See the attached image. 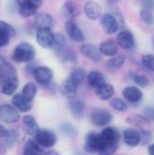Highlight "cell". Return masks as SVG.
<instances>
[{
	"label": "cell",
	"mask_w": 154,
	"mask_h": 155,
	"mask_svg": "<svg viewBox=\"0 0 154 155\" xmlns=\"http://www.w3.org/2000/svg\"><path fill=\"white\" fill-rule=\"evenodd\" d=\"M36 54L34 46L28 42L19 43L13 50L11 58L15 63H30Z\"/></svg>",
	"instance_id": "6da1fadb"
},
{
	"label": "cell",
	"mask_w": 154,
	"mask_h": 155,
	"mask_svg": "<svg viewBox=\"0 0 154 155\" xmlns=\"http://www.w3.org/2000/svg\"><path fill=\"white\" fill-rule=\"evenodd\" d=\"M104 146V141L100 134L89 133L85 136L84 151L88 153H99Z\"/></svg>",
	"instance_id": "7a4b0ae2"
},
{
	"label": "cell",
	"mask_w": 154,
	"mask_h": 155,
	"mask_svg": "<svg viewBox=\"0 0 154 155\" xmlns=\"http://www.w3.org/2000/svg\"><path fill=\"white\" fill-rule=\"evenodd\" d=\"M99 19L103 30L108 35H113L117 33L120 28V22L115 15L110 13L103 14Z\"/></svg>",
	"instance_id": "3957f363"
},
{
	"label": "cell",
	"mask_w": 154,
	"mask_h": 155,
	"mask_svg": "<svg viewBox=\"0 0 154 155\" xmlns=\"http://www.w3.org/2000/svg\"><path fill=\"white\" fill-rule=\"evenodd\" d=\"M54 33L53 32L52 28L41 27V28H37L36 30L35 40L42 48L51 49L54 44Z\"/></svg>",
	"instance_id": "277c9868"
},
{
	"label": "cell",
	"mask_w": 154,
	"mask_h": 155,
	"mask_svg": "<svg viewBox=\"0 0 154 155\" xmlns=\"http://www.w3.org/2000/svg\"><path fill=\"white\" fill-rule=\"evenodd\" d=\"M91 121L97 127H103L110 124L113 121L112 114L103 108H96L91 114Z\"/></svg>",
	"instance_id": "5b68a950"
},
{
	"label": "cell",
	"mask_w": 154,
	"mask_h": 155,
	"mask_svg": "<svg viewBox=\"0 0 154 155\" xmlns=\"http://www.w3.org/2000/svg\"><path fill=\"white\" fill-rule=\"evenodd\" d=\"M123 100L131 104H140L143 99V92L136 85H128L122 92Z\"/></svg>",
	"instance_id": "8992f818"
},
{
	"label": "cell",
	"mask_w": 154,
	"mask_h": 155,
	"mask_svg": "<svg viewBox=\"0 0 154 155\" xmlns=\"http://www.w3.org/2000/svg\"><path fill=\"white\" fill-rule=\"evenodd\" d=\"M34 80L39 84H48L51 83L54 77L53 70L45 65L36 66L32 73Z\"/></svg>",
	"instance_id": "52a82bcc"
},
{
	"label": "cell",
	"mask_w": 154,
	"mask_h": 155,
	"mask_svg": "<svg viewBox=\"0 0 154 155\" xmlns=\"http://www.w3.org/2000/svg\"><path fill=\"white\" fill-rule=\"evenodd\" d=\"M64 29L69 38L72 39L74 42L84 43L85 41V35L84 32L74 21L68 20L64 25Z\"/></svg>",
	"instance_id": "ba28073f"
},
{
	"label": "cell",
	"mask_w": 154,
	"mask_h": 155,
	"mask_svg": "<svg viewBox=\"0 0 154 155\" xmlns=\"http://www.w3.org/2000/svg\"><path fill=\"white\" fill-rule=\"evenodd\" d=\"M0 120L5 124H15L20 120V114L13 105L4 104L0 109Z\"/></svg>",
	"instance_id": "9c48e42d"
},
{
	"label": "cell",
	"mask_w": 154,
	"mask_h": 155,
	"mask_svg": "<svg viewBox=\"0 0 154 155\" xmlns=\"http://www.w3.org/2000/svg\"><path fill=\"white\" fill-rule=\"evenodd\" d=\"M116 44L123 50H132L135 46V39L133 33L129 30L121 31L116 37Z\"/></svg>",
	"instance_id": "30bf717a"
},
{
	"label": "cell",
	"mask_w": 154,
	"mask_h": 155,
	"mask_svg": "<svg viewBox=\"0 0 154 155\" xmlns=\"http://www.w3.org/2000/svg\"><path fill=\"white\" fill-rule=\"evenodd\" d=\"M79 50L84 56H85L86 58L90 59L93 62L99 63L103 59V55L101 54L99 48L93 44H90V43L83 44L80 46Z\"/></svg>",
	"instance_id": "8fae6325"
},
{
	"label": "cell",
	"mask_w": 154,
	"mask_h": 155,
	"mask_svg": "<svg viewBox=\"0 0 154 155\" xmlns=\"http://www.w3.org/2000/svg\"><path fill=\"white\" fill-rule=\"evenodd\" d=\"M56 135L49 130H39L35 135V142L45 148L53 147L56 143Z\"/></svg>",
	"instance_id": "7c38bea8"
},
{
	"label": "cell",
	"mask_w": 154,
	"mask_h": 155,
	"mask_svg": "<svg viewBox=\"0 0 154 155\" xmlns=\"http://www.w3.org/2000/svg\"><path fill=\"white\" fill-rule=\"evenodd\" d=\"M123 140L127 146L131 148L137 147L141 144V135L139 130L132 127L124 129L123 132Z\"/></svg>",
	"instance_id": "4fadbf2b"
},
{
	"label": "cell",
	"mask_w": 154,
	"mask_h": 155,
	"mask_svg": "<svg viewBox=\"0 0 154 155\" xmlns=\"http://www.w3.org/2000/svg\"><path fill=\"white\" fill-rule=\"evenodd\" d=\"M126 122L139 130H151V122L147 120L143 114H132L127 116Z\"/></svg>",
	"instance_id": "5bb4252c"
},
{
	"label": "cell",
	"mask_w": 154,
	"mask_h": 155,
	"mask_svg": "<svg viewBox=\"0 0 154 155\" xmlns=\"http://www.w3.org/2000/svg\"><path fill=\"white\" fill-rule=\"evenodd\" d=\"M84 13L90 20H97L102 15V7L95 1H88L84 5Z\"/></svg>",
	"instance_id": "9a60e30c"
},
{
	"label": "cell",
	"mask_w": 154,
	"mask_h": 155,
	"mask_svg": "<svg viewBox=\"0 0 154 155\" xmlns=\"http://www.w3.org/2000/svg\"><path fill=\"white\" fill-rule=\"evenodd\" d=\"M100 135L105 143H119L121 140L120 132L116 128L111 126L104 127L100 133Z\"/></svg>",
	"instance_id": "2e32d148"
},
{
	"label": "cell",
	"mask_w": 154,
	"mask_h": 155,
	"mask_svg": "<svg viewBox=\"0 0 154 155\" xmlns=\"http://www.w3.org/2000/svg\"><path fill=\"white\" fill-rule=\"evenodd\" d=\"M102 55L113 57L118 54V45L113 39H108L101 43L98 47Z\"/></svg>",
	"instance_id": "e0dca14e"
},
{
	"label": "cell",
	"mask_w": 154,
	"mask_h": 155,
	"mask_svg": "<svg viewBox=\"0 0 154 155\" xmlns=\"http://www.w3.org/2000/svg\"><path fill=\"white\" fill-rule=\"evenodd\" d=\"M34 25L37 28L41 27H48V28H53L54 25V17L48 14V13H36L34 15Z\"/></svg>",
	"instance_id": "ac0fdd59"
},
{
	"label": "cell",
	"mask_w": 154,
	"mask_h": 155,
	"mask_svg": "<svg viewBox=\"0 0 154 155\" xmlns=\"http://www.w3.org/2000/svg\"><path fill=\"white\" fill-rule=\"evenodd\" d=\"M18 78L16 75L6 77L2 82L1 86V93L5 95H11L13 94L18 87Z\"/></svg>",
	"instance_id": "d6986e66"
},
{
	"label": "cell",
	"mask_w": 154,
	"mask_h": 155,
	"mask_svg": "<svg viewBox=\"0 0 154 155\" xmlns=\"http://www.w3.org/2000/svg\"><path fill=\"white\" fill-rule=\"evenodd\" d=\"M86 80L88 84L93 87V88H98L99 86H101L102 84H105V77L104 75L96 70H93L91 72L88 73V74H86Z\"/></svg>",
	"instance_id": "ffe728a7"
},
{
	"label": "cell",
	"mask_w": 154,
	"mask_h": 155,
	"mask_svg": "<svg viewBox=\"0 0 154 155\" xmlns=\"http://www.w3.org/2000/svg\"><path fill=\"white\" fill-rule=\"evenodd\" d=\"M95 94L98 96L99 99L103 101H108L113 98V96L115 94L114 87L110 84H103L95 90Z\"/></svg>",
	"instance_id": "44dd1931"
},
{
	"label": "cell",
	"mask_w": 154,
	"mask_h": 155,
	"mask_svg": "<svg viewBox=\"0 0 154 155\" xmlns=\"http://www.w3.org/2000/svg\"><path fill=\"white\" fill-rule=\"evenodd\" d=\"M62 13L69 20L74 21V19L79 15L80 10L77 4L73 1H66L62 6Z\"/></svg>",
	"instance_id": "7402d4cb"
},
{
	"label": "cell",
	"mask_w": 154,
	"mask_h": 155,
	"mask_svg": "<svg viewBox=\"0 0 154 155\" xmlns=\"http://www.w3.org/2000/svg\"><path fill=\"white\" fill-rule=\"evenodd\" d=\"M60 92L62 93V94L64 97L72 100V99L75 98V96H76L77 87L69 79H66L60 85Z\"/></svg>",
	"instance_id": "603a6c76"
},
{
	"label": "cell",
	"mask_w": 154,
	"mask_h": 155,
	"mask_svg": "<svg viewBox=\"0 0 154 155\" xmlns=\"http://www.w3.org/2000/svg\"><path fill=\"white\" fill-rule=\"evenodd\" d=\"M12 104H13V106L19 112H23V113H25V112H28L31 108H32V104L30 102L26 101L23 96L22 94H16L13 96L12 98Z\"/></svg>",
	"instance_id": "cb8c5ba5"
},
{
	"label": "cell",
	"mask_w": 154,
	"mask_h": 155,
	"mask_svg": "<svg viewBox=\"0 0 154 155\" xmlns=\"http://www.w3.org/2000/svg\"><path fill=\"white\" fill-rule=\"evenodd\" d=\"M57 54L61 62L65 64H74L77 61L75 53L72 49L67 48L66 46L64 49H62L60 52H58Z\"/></svg>",
	"instance_id": "d4e9b609"
},
{
	"label": "cell",
	"mask_w": 154,
	"mask_h": 155,
	"mask_svg": "<svg viewBox=\"0 0 154 155\" xmlns=\"http://www.w3.org/2000/svg\"><path fill=\"white\" fill-rule=\"evenodd\" d=\"M23 123L25 126V131L27 134L29 135H34L39 132V126L38 124L36 123L35 119L32 115H24L23 118Z\"/></svg>",
	"instance_id": "484cf974"
},
{
	"label": "cell",
	"mask_w": 154,
	"mask_h": 155,
	"mask_svg": "<svg viewBox=\"0 0 154 155\" xmlns=\"http://www.w3.org/2000/svg\"><path fill=\"white\" fill-rule=\"evenodd\" d=\"M85 77H86V71L82 67H76L72 70L68 79L78 88V86L84 82Z\"/></svg>",
	"instance_id": "4316f807"
},
{
	"label": "cell",
	"mask_w": 154,
	"mask_h": 155,
	"mask_svg": "<svg viewBox=\"0 0 154 155\" xmlns=\"http://www.w3.org/2000/svg\"><path fill=\"white\" fill-rule=\"evenodd\" d=\"M84 103L81 99L74 98L69 103V110L73 115L76 117H81L84 112Z\"/></svg>",
	"instance_id": "83f0119b"
},
{
	"label": "cell",
	"mask_w": 154,
	"mask_h": 155,
	"mask_svg": "<svg viewBox=\"0 0 154 155\" xmlns=\"http://www.w3.org/2000/svg\"><path fill=\"white\" fill-rule=\"evenodd\" d=\"M0 75H2L3 80L6 77L16 75L15 68L3 57H0Z\"/></svg>",
	"instance_id": "f1b7e54d"
},
{
	"label": "cell",
	"mask_w": 154,
	"mask_h": 155,
	"mask_svg": "<svg viewBox=\"0 0 154 155\" xmlns=\"http://www.w3.org/2000/svg\"><path fill=\"white\" fill-rule=\"evenodd\" d=\"M24 155H44V152L40 145L35 141H27L24 146Z\"/></svg>",
	"instance_id": "f546056e"
},
{
	"label": "cell",
	"mask_w": 154,
	"mask_h": 155,
	"mask_svg": "<svg viewBox=\"0 0 154 155\" xmlns=\"http://www.w3.org/2000/svg\"><path fill=\"white\" fill-rule=\"evenodd\" d=\"M130 79L139 88L140 87L145 88V87H148L150 85V79L145 74H143L132 72L130 74Z\"/></svg>",
	"instance_id": "4dcf8cb0"
},
{
	"label": "cell",
	"mask_w": 154,
	"mask_h": 155,
	"mask_svg": "<svg viewBox=\"0 0 154 155\" xmlns=\"http://www.w3.org/2000/svg\"><path fill=\"white\" fill-rule=\"evenodd\" d=\"M37 93V87L34 83L29 82L25 84L22 90V96L28 102H32L34 98L35 97V94Z\"/></svg>",
	"instance_id": "1f68e13d"
},
{
	"label": "cell",
	"mask_w": 154,
	"mask_h": 155,
	"mask_svg": "<svg viewBox=\"0 0 154 155\" xmlns=\"http://www.w3.org/2000/svg\"><path fill=\"white\" fill-rule=\"evenodd\" d=\"M126 61V57L123 54H116L106 61V66L110 69L121 68Z\"/></svg>",
	"instance_id": "d6a6232c"
},
{
	"label": "cell",
	"mask_w": 154,
	"mask_h": 155,
	"mask_svg": "<svg viewBox=\"0 0 154 155\" xmlns=\"http://www.w3.org/2000/svg\"><path fill=\"white\" fill-rule=\"evenodd\" d=\"M65 46H66V40H65L64 35L61 33H54V44H53L51 49L54 50V52L58 53L62 49H64Z\"/></svg>",
	"instance_id": "836d02e7"
},
{
	"label": "cell",
	"mask_w": 154,
	"mask_h": 155,
	"mask_svg": "<svg viewBox=\"0 0 154 155\" xmlns=\"http://www.w3.org/2000/svg\"><path fill=\"white\" fill-rule=\"evenodd\" d=\"M110 106L113 108L115 111L120 113H125L128 110V104L127 103L119 97H114L110 100Z\"/></svg>",
	"instance_id": "e575fe53"
},
{
	"label": "cell",
	"mask_w": 154,
	"mask_h": 155,
	"mask_svg": "<svg viewBox=\"0 0 154 155\" xmlns=\"http://www.w3.org/2000/svg\"><path fill=\"white\" fill-rule=\"evenodd\" d=\"M141 135V144L143 146H148L153 140V134L151 130H139Z\"/></svg>",
	"instance_id": "d590c367"
},
{
	"label": "cell",
	"mask_w": 154,
	"mask_h": 155,
	"mask_svg": "<svg viewBox=\"0 0 154 155\" xmlns=\"http://www.w3.org/2000/svg\"><path fill=\"white\" fill-rule=\"evenodd\" d=\"M142 64L149 71L154 72V54H146L142 56Z\"/></svg>",
	"instance_id": "8d00e7d4"
},
{
	"label": "cell",
	"mask_w": 154,
	"mask_h": 155,
	"mask_svg": "<svg viewBox=\"0 0 154 155\" xmlns=\"http://www.w3.org/2000/svg\"><path fill=\"white\" fill-rule=\"evenodd\" d=\"M0 31L5 33L6 35H8L11 38L14 37L16 34V31L15 29V27L10 25L9 23L4 21V20H0Z\"/></svg>",
	"instance_id": "74e56055"
},
{
	"label": "cell",
	"mask_w": 154,
	"mask_h": 155,
	"mask_svg": "<svg viewBox=\"0 0 154 155\" xmlns=\"http://www.w3.org/2000/svg\"><path fill=\"white\" fill-rule=\"evenodd\" d=\"M60 130L61 132L65 134V135H69V136H74L76 134L77 131L76 129L74 128V126L73 124H71L70 123H67V122H64L63 124H61L60 125Z\"/></svg>",
	"instance_id": "f35d334b"
},
{
	"label": "cell",
	"mask_w": 154,
	"mask_h": 155,
	"mask_svg": "<svg viewBox=\"0 0 154 155\" xmlns=\"http://www.w3.org/2000/svg\"><path fill=\"white\" fill-rule=\"evenodd\" d=\"M119 143H105L104 146L102 149V151L99 153V155H113L117 149H118Z\"/></svg>",
	"instance_id": "ab89813d"
},
{
	"label": "cell",
	"mask_w": 154,
	"mask_h": 155,
	"mask_svg": "<svg viewBox=\"0 0 154 155\" xmlns=\"http://www.w3.org/2000/svg\"><path fill=\"white\" fill-rule=\"evenodd\" d=\"M140 17H141L142 21L144 24L148 25H151L153 24V15H152V12L150 10H147V9H143V8L140 11Z\"/></svg>",
	"instance_id": "60d3db41"
},
{
	"label": "cell",
	"mask_w": 154,
	"mask_h": 155,
	"mask_svg": "<svg viewBox=\"0 0 154 155\" xmlns=\"http://www.w3.org/2000/svg\"><path fill=\"white\" fill-rule=\"evenodd\" d=\"M147 120H149L151 123L154 122V106L149 105L146 106L143 109V114Z\"/></svg>",
	"instance_id": "b9f144b4"
},
{
	"label": "cell",
	"mask_w": 154,
	"mask_h": 155,
	"mask_svg": "<svg viewBox=\"0 0 154 155\" xmlns=\"http://www.w3.org/2000/svg\"><path fill=\"white\" fill-rule=\"evenodd\" d=\"M138 1L143 9H147L150 11L154 9V0H138Z\"/></svg>",
	"instance_id": "7bdbcfd3"
},
{
	"label": "cell",
	"mask_w": 154,
	"mask_h": 155,
	"mask_svg": "<svg viewBox=\"0 0 154 155\" xmlns=\"http://www.w3.org/2000/svg\"><path fill=\"white\" fill-rule=\"evenodd\" d=\"M10 39H11V37L8 35L0 31V47H4L6 45H8Z\"/></svg>",
	"instance_id": "ee69618b"
},
{
	"label": "cell",
	"mask_w": 154,
	"mask_h": 155,
	"mask_svg": "<svg viewBox=\"0 0 154 155\" xmlns=\"http://www.w3.org/2000/svg\"><path fill=\"white\" fill-rule=\"evenodd\" d=\"M27 2L28 5L35 10H38L43 5V0H27Z\"/></svg>",
	"instance_id": "f6af8a7d"
},
{
	"label": "cell",
	"mask_w": 154,
	"mask_h": 155,
	"mask_svg": "<svg viewBox=\"0 0 154 155\" xmlns=\"http://www.w3.org/2000/svg\"><path fill=\"white\" fill-rule=\"evenodd\" d=\"M9 134V131L0 124V138H6Z\"/></svg>",
	"instance_id": "bcb514c9"
},
{
	"label": "cell",
	"mask_w": 154,
	"mask_h": 155,
	"mask_svg": "<svg viewBox=\"0 0 154 155\" xmlns=\"http://www.w3.org/2000/svg\"><path fill=\"white\" fill-rule=\"evenodd\" d=\"M15 2L16 3V5H17V6L18 7H21V6H25V5H28V6H30L29 5H28V2H27V0H15ZM32 7V6H31Z\"/></svg>",
	"instance_id": "7dc6e473"
},
{
	"label": "cell",
	"mask_w": 154,
	"mask_h": 155,
	"mask_svg": "<svg viewBox=\"0 0 154 155\" xmlns=\"http://www.w3.org/2000/svg\"><path fill=\"white\" fill-rule=\"evenodd\" d=\"M147 153L149 155H154V143H152L147 146Z\"/></svg>",
	"instance_id": "c3c4849f"
},
{
	"label": "cell",
	"mask_w": 154,
	"mask_h": 155,
	"mask_svg": "<svg viewBox=\"0 0 154 155\" xmlns=\"http://www.w3.org/2000/svg\"><path fill=\"white\" fill-rule=\"evenodd\" d=\"M44 155H61L59 153H57L56 151H54V150H51V151H48V152H46L45 153Z\"/></svg>",
	"instance_id": "681fc988"
},
{
	"label": "cell",
	"mask_w": 154,
	"mask_h": 155,
	"mask_svg": "<svg viewBox=\"0 0 154 155\" xmlns=\"http://www.w3.org/2000/svg\"><path fill=\"white\" fill-rule=\"evenodd\" d=\"M106 2L109 4V5H115L119 2V0H106Z\"/></svg>",
	"instance_id": "f907efd6"
},
{
	"label": "cell",
	"mask_w": 154,
	"mask_h": 155,
	"mask_svg": "<svg viewBox=\"0 0 154 155\" xmlns=\"http://www.w3.org/2000/svg\"><path fill=\"white\" fill-rule=\"evenodd\" d=\"M153 48H154V40H153Z\"/></svg>",
	"instance_id": "816d5d0a"
},
{
	"label": "cell",
	"mask_w": 154,
	"mask_h": 155,
	"mask_svg": "<svg viewBox=\"0 0 154 155\" xmlns=\"http://www.w3.org/2000/svg\"><path fill=\"white\" fill-rule=\"evenodd\" d=\"M0 109H1V105H0Z\"/></svg>",
	"instance_id": "f5cc1de1"
},
{
	"label": "cell",
	"mask_w": 154,
	"mask_h": 155,
	"mask_svg": "<svg viewBox=\"0 0 154 155\" xmlns=\"http://www.w3.org/2000/svg\"><path fill=\"white\" fill-rule=\"evenodd\" d=\"M121 155H122V154H121Z\"/></svg>",
	"instance_id": "db71d44e"
}]
</instances>
